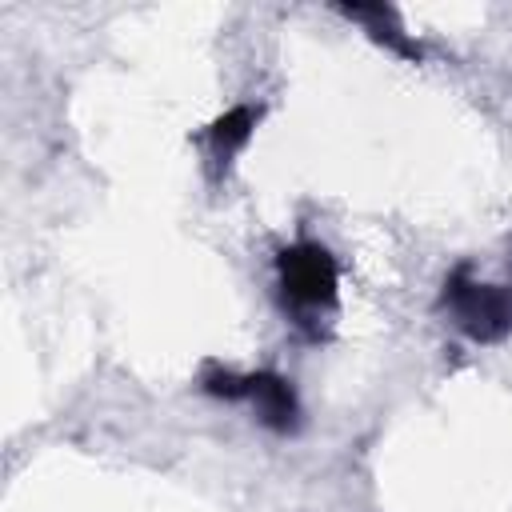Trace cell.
<instances>
[{"instance_id":"6da1fadb","label":"cell","mask_w":512,"mask_h":512,"mask_svg":"<svg viewBox=\"0 0 512 512\" xmlns=\"http://www.w3.org/2000/svg\"><path fill=\"white\" fill-rule=\"evenodd\" d=\"M276 292L284 316L320 340V316H332L340 304V268L320 240H296L276 252Z\"/></svg>"},{"instance_id":"7a4b0ae2","label":"cell","mask_w":512,"mask_h":512,"mask_svg":"<svg viewBox=\"0 0 512 512\" xmlns=\"http://www.w3.org/2000/svg\"><path fill=\"white\" fill-rule=\"evenodd\" d=\"M436 308L472 344H500L504 336H512V288L476 280L468 264H456L444 276Z\"/></svg>"},{"instance_id":"277c9868","label":"cell","mask_w":512,"mask_h":512,"mask_svg":"<svg viewBox=\"0 0 512 512\" xmlns=\"http://www.w3.org/2000/svg\"><path fill=\"white\" fill-rule=\"evenodd\" d=\"M260 120H264V104H232L228 112H220V116L196 136L216 176H228V172H232L236 156L248 148V140H252V132H256Z\"/></svg>"},{"instance_id":"3957f363","label":"cell","mask_w":512,"mask_h":512,"mask_svg":"<svg viewBox=\"0 0 512 512\" xmlns=\"http://www.w3.org/2000/svg\"><path fill=\"white\" fill-rule=\"evenodd\" d=\"M244 404L256 412V424L268 428L272 436H296L304 424V408L292 380L272 368L244 372Z\"/></svg>"},{"instance_id":"8992f818","label":"cell","mask_w":512,"mask_h":512,"mask_svg":"<svg viewBox=\"0 0 512 512\" xmlns=\"http://www.w3.org/2000/svg\"><path fill=\"white\" fill-rule=\"evenodd\" d=\"M196 384H200V392L212 396V400H228V404L244 400V372H232V368H224V364H204Z\"/></svg>"},{"instance_id":"5b68a950","label":"cell","mask_w":512,"mask_h":512,"mask_svg":"<svg viewBox=\"0 0 512 512\" xmlns=\"http://www.w3.org/2000/svg\"><path fill=\"white\" fill-rule=\"evenodd\" d=\"M336 12L348 16V20H356V24H364V32H368L376 44L392 48L396 56L416 60V64L424 60V44L412 40V32H404L400 12H396L392 4H336Z\"/></svg>"}]
</instances>
